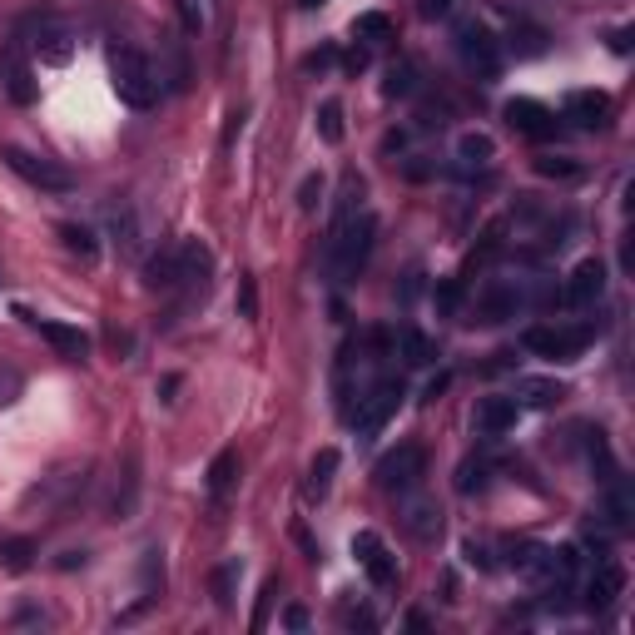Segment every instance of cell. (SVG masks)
<instances>
[{
  "mask_svg": "<svg viewBox=\"0 0 635 635\" xmlns=\"http://www.w3.org/2000/svg\"><path fill=\"white\" fill-rule=\"evenodd\" d=\"M234 487H239V452H219V457L209 462L204 492H209V502H214V507H224Z\"/></svg>",
  "mask_w": 635,
  "mask_h": 635,
  "instance_id": "7402d4cb",
  "label": "cell"
},
{
  "mask_svg": "<svg viewBox=\"0 0 635 635\" xmlns=\"http://www.w3.org/2000/svg\"><path fill=\"white\" fill-rule=\"evenodd\" d=\"M462 293H467V283H462V278L437 283V293H432V298H437V313H447V318H452V313L462 308Z\"/></svg>",
  "mask_w": 635,
  "mask_h": 635,
  "instance_id": "d590c367",
  "label": "cell"
},
{
  "mask_svg": "<svg viewBox=\"0 0 635 635\" xmlns=\"http://www.w3.org/2000/svg\"><path fill=\"white\" fill-rule=\"evenodd\" d=\"M318 134H323V144H343V105L338 100L318 105Z\"/></svg>",
  "mask_w": 635,
  "mask_h": 635,
  "instance_id": "d6a6232c",
  "label": "cell"
},
{
  "mask_svg": "<svg viewBox=\"0 0 635 635\" xmlns=\"http://www.w3.org/2000/svg\"><path fill=\"white\" fill-rule=\"evenodd\" d=\"M110 75H115V90H120V100L129 110H154L159 105V70L134 45H115L110 50Z\"/></svg>",
  "mask_w": 635,
  "mask_h": 635,
  "instance_id": "7a4b0ae2",
  "label": "cell"
},
{
  "mask_svg": "<svg viewBox=\"0 0 635 635\" xmlns=\"http://www.w3.org/2000/svg\"><path fill=\"white\" fill-rule=\"evenodd\" d=\"M487 482H492V467H487V462H462V467H457V492H462V497L487 492Z\"/></svg>",
  "mask_w": 635,
  "mask_h": 635,
  "instance_id": "1f68e13d",
  "label": "cell"
},
{
  "mask_svg": "<svg viewBox=\"0 0 635 635\" xmlns=\"http://www.w3.org/2000/svg\"><path fill=\"white\" fill-rule=\"evenodd\" d=\"M373 214H348V219H333V239H328V263H333V283H358V273L368 268L373 254Z\"/></svg>",
  "mask_w": 635,
  "mask_h": 635,
  "instance_id": "6da1fadb",
  "label": "cell"
},
{
  "mask_svg": "<svg viewBox=\"0 0 635 635\" xmlns=\"http://www.w3.org/2000/svg\"><path fill=\"white\" fill-rule=\"evenodd\" d=\"M561 397H566V387L556 378H521L511 402H516V407H531V412H551Z\"/></svg>",
  "mask_w": 635,
  "mask_h": 635,
  "instance_id": "603a6c76",
  "label": "cell"
},
{
  "mask_svg": "<svg viewBox=\"0 0 635 635\" xmlns=\"http://www.w3.org/2000/svg\"><path fill=\"white\" fill-rule=\"evenodd\" d=\"M328 65H333V50H318V55L303 60V70H328Z\"/></svg>",
  "mask_w": 635,
  "mask_h": 635,
  "instance_id": "f6af8a7d",
  "label": "cell"
},
{
  "mask_svg": "<svg viewBox=\"0 0 635 635\" xmlns=\"http://www.w3.org/2000/svg\"><path fill=\"white\" fill-rule=\"evenodd\" d=\"M273 596H278V576H268V581H263V591H258V611H254V631H263V616H268V606H273Z\"/></svg>",
  "mask_w": 635,
  "mask_h": 635,
  "instance_id": "ab89813d",
  "label": "cell"
},
{
  "mask_svg": "<svg viewBox=\"0 0 635 635\" xmlns=\"http://www.w3.org/2000/svg\"><path fill=\"white\" fill-rule=\"evenodd\" d=\"M55 234H60V244H65L70 254H80L85 263H95V258H100V244H95V234H90L85 224H60Z\"/></svg>",
  "mask_w": 635,
  "mask_h": 635,
  "instance_id": "83f0119b",
  "label": "cell"
},
{
  "mask_svg": "<svg viewBox=\"0 0 635 635\" xmlns=\"http://www.w3.org/2000/svg\"><path fill=\"white\" fill-rule=\"evenodd\" d=\"M457 159H462V169H487L492 159H497V144H492V134H462L457 139Z\"/></svg>",
  "mask_w": 635,
  "mask_h": 635,
  "instance_id": "d4e9b609",
  "label": "cell"
},
{
  "mask_svg": "<svg viewBox=\"0 0 635 635\" xmlns=\"http://www.w3.org/2000/svg\"><path fill=\"white\" fill-rule=\"evenodd\" d=\"M30 50H35L45 65H65V60L75 55V30H70L65 20H55V15H40V20H35Z\"/></svg>",
  "mask_w": 635,
  "mask_h": 635,
  "instance_id": "7c38bea8",
  "label": "cell"
},
{
  "mask_svg": "<svg viewBox=\"0 0 635 635\" xmlns=\"http://www.w3.org/2000/svg\"><path fill=\"white\" fill-rule=\"evenodd\" d=\"M397 338H402V363H407V368H427V363H437V343H432L422 328H402Z\"/></svg>",
  "mask_w": 635,
  "mask_h": 635,
  "instance_id": "484cf974",
  "label": "cell"
},
{
  "mask_svg": "<svg viewBox=\"0 0 635 635\" xmlns=\"http://www.w3.org/2000/svg\"><path fill=\"white\" fill-rule=\"evenodd\" d=\"M601 293H606V263L601 258H581L571 268V278H566V303L571 308H596Z\"/></svg>",
  "mask_w": 635,
  "mask_h": 635,
  "instance_id": "4fadbf2b",
  "label": "cell"
},
{
  "mask_svg": "<svg viewBox=\"0 0 635 635\" xmlns=\"http://www.w3.org/2000/svg\"><path fill=\"white\" fill-rule=\"evenodd\" d=\"M318 194H323V179H303V189H298V204H303V209H313V204H318Z\"/></svg>",
  "mask_w": 635,
  "mask_h": 635,
  "instance_id": "b9f144b4",
  "label": "cell"
},
{
  "mask_svg": "<svg viewBox=\"0 0 635 635\" xmlns=\"http://www.w3.org/2000/svg\"><path fill=\"white\" fill-rule=\"evenodd\" d=\"M110 234H115V249L120 258H144V219H139V209L134 204H115L110 209Z\"/></svg>",
  "mask_w": 635,
  "mask_h": 635,
  "instance_id": "ac0fdd59",
  "label": "cell"
},
{
  "mask_svg": "<svg viewBox=\"0 0 635 635\" xmlns=\"http://www.w3.org/2000/svg\"><path fill=\"white\" fill-rule=\"evenodd\" d=\"M30 561H35V541H30V536L0 541V566H5V571H25Z\"/></svg>",
  "mask_w": 635,
  "mask_h": 635,
  "instance_id": "4dcf8cb0",
  "label": "cell"
},
{
  "mask_svg": "<svg viewBox=\"0 0 635 635\" xmlns=\"http://www.w3.org/2000/svg\"><path fill=\"white\" fill-rule=\"evenodd\" d=\"M353 556H358V566L368 571L373 586H382V591L397 586V556L382 546L378 531H358V536H353Z\"/></svg>",
  "mask_w": 635,
  "mask_h": 635,
  "instance_id": "30bf717a",
  "label": "cell"
},
{
  "mask_svg": "<svg viewBox=\"0 0 635 635\" xmlns=\"http://www.w3.org/2000/svg\"><path fill=\"white\" fill-rule=\"evenodd\" d=\"M293 541H298V546H303V551H308V556H313V561H318V546H313V536H308V531H303V526H293Z\"/></svg>",
  "mask_w": 635,
  "mask_h": 635,
  "instance_id": "bcb514c9",
  "label": "cell"
},
{
  "mask_svg": "<svg viewBox=\"0 0 635 635\" xmlns=\"http://www.w3.org/2000/svg\"><path fill=\"white\" fill-rule=\"evenodd\" d=\"M402 382L397 378H378L368 392H358V407H348V417H353V427H358V437H378L382 427L392 422V412L402 407Z\"/></svg>",
  "mask_w": 635,
  "mask_h": 635,
  "instance_id": "5b68a950",
  "label": "cell"
},
{
  "mask_svg": "<svg viewBox=\"0 0 635 635\" xmlns=\"http://www.w3.org/2000/svg\"><path fill=\"white\" fill-rule=\"evenodd\" d=\"M239 308H244V318H254V313H258V293H254V278H239Z\"/></svg>",
  "mask_w": 635,
  "mask_h": 635,
  "instance_id": "60d3db41",
  "label": "cell"
},
{
  "mask_svg": "<svg viewBox=\"0 0 635 635\" xmlns=\"http://www.w3.org/2000/svg\"><path fill=\"white\" fill-rule=\"evenodd\" d=\"M174 5H179L184 30H189V35H199V30H204V5H199V0H174Z\"/></svg>",
  "mask_w": 635,
  "mask_h": 635,
  "instance_id": "74e56055",
  "label": "cell"
},
{
  "mask_svg": "<svg viewBox=\"0 0 635 635\" xmlns=\"http://www.w3.org/2000/svg\"><path fill=\"white\" fill-rule=\"evenodd\" d=\"M373 477H378L382 492L402 497V492L422 487V477H427V452H422L417 442H402V447H392L378 467H373Z\"/></svg>",
  "mask_w": 635,
  "mask_h": 635,
  "instance_id": "52a82bcc",
  "label": "cell"
},
{
  "mask_svg": "<svg viewBox=\"0 0 635 635\" xmlns=\"http://www.w3.org/2000/svg\"><path fill=\"white\" fill-rule=\"evenodd\" d=\"M144 283L159 293H179L184 288V244H164L159 254L144 258Z\"/></svg>",
  "mask_w": 635,
  "mask_h": 635,
  "instance_id": "5bb4252c",
  "label": "cell"
},
{
  "mask_svg": "<svg viewBox=\"0 0 635 635\" xmlns=\"http://www.w3.org/2000/svg\"><path fill=\"white\" fill-rule=\"evenodd\" d=\"M621 591H626V566H621V561H601L596 576L586 581V611H596V616L611 611Z\"/></svg>",
  "mask_w": 635,
  "mask_h": 635,
  "instance_id": "9a60e30c",
  "label": "cell"
},
{
  "mask_svg": "<svg viewBox=\"0 0 635 635\" xmlns=\"http://www.w3.org/2000/svg\"><path fill=\"white\" fill-rule=\"evenodd\" d=\"M412 90H417V70H412L407 60H402V65H392V70H387L382 95H387V100H402V95H412Z\"/></svg>",
  "mask_w": 635,
  "mask_h": 635,
  "instance_id": "e575fe53",
  "label": "cell"
},
{
  "mask_svg": "<svg viewBox=\"0 0 635 635\" xmlns=\"http://www.w3.org/2000/svg\"><path fill=\"white\" fill-rule=\"evenodd\" d=\"M353 40H363V45H382V40H392V20H387L382 10L358 15V20H353Z\"/></svg>",
  "mask_w": 635,
  "mask_h": 635,
  "instance_id": "f1b7e54d",
  "label": "cell"
},
{
  "mask_svg": "<svg viewBox=\"0 0 635 635\" xmlns=\"http://www.w3.org/2000/svg\"><path fill=\"white\" fill-rule=\"evenodd\" d=\"M507 125L526 139H551L556 134V115L541 100H507Z\"/></svg>",
  "mask_w": 635,
  "mask_h": 635,
  "instance_id": "e0dca14e",
  "label": "cell"
},
{
  "mask_svg": "<svg viewBox=\"0 0 635 635\" xmlns=\"http://www.w3.org/2000/svg\"><path fill=\"white\" fill-rule=\"evenodd\" d=\"M511 571L541 581V576L551 571V546H541V541H516V546H511Z\"/></svg>",
  "mask_w": 635,
  "mask_h": 635,
  "instance_id": "cb8c5ba5",
  "label": "cell"
},
{
  "mask_svg": "<svg viewBox=\"0 0 635 635\" xmlns=\"http://www.w3.org/2000/svg\"><path fill=\"white\" fill-rule=\"evenodd\" d=\"M601 333V323H581V328H526L521 333V348L536 353V358H556V363H571L591 348V338Z\"/></svg>",
  "mask_w": 635,
  "mask_h": 635,
  "instance_id": "8992f818",
  "label": "cell"
},
{
  "mask_svg": "<svg viewBox=\"0 0 635 635\" xmlns=\"http://www.w3.org/2000/svg\"><path fill=\"white\" fill-rule=\"evenodd\" d=\"M20 318H25V323H30V328H35V333H40V338H45L55 353H60V358H70V363H85V358H90V338H85L75 323L35 318V313H20Z\"/></svg>",
  "mask_w": 635,
  "mask_h": 635,
  "instance_id": "8fae6325",
  "label": "cell"
},
{
  "mask_svg": "<svg viewBox=\"0 0 635 635\" xmlns=\"http://www.w3.org/2000/svg\"><path fill=\"white\" fill-rule=\"evenodd\" d=\"M536 169H541L546 179H576V174H581V164H576V159H551V154H546V159H536Z\"/></svg>",
  "mask_w": 635,
  "mask_h": 635,
  "instance_id": "8d00e7d4",
  "label": "cell"
},
{
  "mask_svg": "<svg viewBox=\"0 0 635 635\" xmlns=\"http://www.w3.org/2000/svg\"><path fill=\"white\" fill-rule=\"evenodd\" d=\"M239 576H244V561H224L219 571H214V601L229 611L234 606V586H239Z\"/></svg>",
  "mask_w": 635,
  "mask_h": 635,
  "instance_id": "f546056e",
  "label": "cell"
},
{
  "mask_svg": "<svg viewBox=\"0 0 635 635\" xmlns=\"http://www.w3.org/2000/svg\"><path fill=\"white\" fill-rule=\"evenodd\" d=\"M298 5H303V10H318V5H323V0H298Z\"/></svg>",
  "mask_w": 635,
  "mask_h": 635,
  "instance_id": "681fc988",
  "label": "cell"
},
{
  "mask_svg": "<svg viewBox=\"0 0 635 635\" xmlns=\"http://www.w3.org/2000/svg\"><path fill=\"white\" fill-rule=\"evenodd\" d=\"M467 561H472V566H482V571H492V561H487V546H477V541H467Z\"/></svg>",
  "mask_w": 635,
  "mask_h": 635,
  "instance_id": "7bdbcfd3",
  "label": "cell"
},
{
  "mask_svg": "<svg viewBox=\"0 0 635 635\" xmlns=\"http://www.w3.org/2000/svg\"><path fill=\"white\" fill-rule=\"evenodd\" d=\"M288 631H308V611H303V606L288 611Z\"/></svg>",
  "mask_w": 635,
  "mask_h": 635,
  "instance_id": "c3c4849f",
  "label": "cell"
},
{
  "mask_svg": "<svg viewBox=\"0 0 635 635\" xmlns=\"http://www.w3.org/2000/svg\"><path fill=\"white\" fill-rule=\"evenodd\" d=\"M566 120L581 129H606L611 125V95L606 90H571L566 95Z\"/></svg>",
  "mask_w": 635,
  "mask_h": 635,
  "instance_id": "2e32d148",
  "label": "cell"
},
{
  "mask_svg": "<svg viewBox=\"0 0 635 635\" xmlns=\"http://www.w3.org/2000/svg\"><path fill=\"white\" fill-rule=\"evenodd\" d=\"M511 50L526 60V55H541L546 50V30H536V25H511Z\"/></svg>",
  "mask_w": 635,
  "mask_h": 635,
  "instance_id": "836d02e7",
  "label": "cell"
},
{
  "mask_svg": "<svg viewBox=\"0 0 635 635\" xmlns=\"http://www.w3.org/2000/svg\"><path fill=\"white\" fill-rule=\"evenodd\" d=\"M635 516V497H631V482L626 477H606V497H601V521L611 531H626Z\"/></svg>",
  "mask_w": 635,
  "mask_h": 635,
  "instance_id": "ffe728a7",
  "label": "cell"
},
{
  "mask_svg": "<svg viewBox=\"0 0 635 635\" xmlns=\"http://www.w3.org/2000/svg\"><path fill=\"white\" fill-rule=\"evenodd\" d=\"M452 40H457V55L467 60V70H477L482 80H492V75L502 70V40H497V35H492V25H482L477 15L457 20Z\"/></svg>",
  "mask_w": 635,
  "mask_h": 635,
  "instance_id": "277c9868",
  "label": "cell"
},
{
  "mask_svg": "<svg viewBox=\"0 0 635 635\" xmlns=\"http://www.w3.org/2000/svg\"><path fill=\"white\" fill-rule=\"evenodd\" d=\"M0 90H5V100H10V105H35V95H40L35 70H30V60H25V45H20V40L0 45Z\"/></svg>",
  "mask_w": 635,
  "mask_h": 635,
  "instance_id": "9c48e42d",
  "label": "cell"
},
{
  "mask_svg": "<svg viewBox=\"0 0 635 635\" xmlns=\"http://www.w3.org/2000/svg\"><path fill=\"white\" fill-rule=\"evenodd\" d=\"M422 15L437 20V15H452V0H422Z\"/></svg>",
  "mask_w": 635,
  "mask_h": 635,
  "instance_id": "ee69618b",
  "label": "cell"
},
{
  "mask_svg": "<svg viewBox=\"0 0 635 635\" xmlns=\"http://www.w3.org/2000/svg\"><path fill=\"white\" fill-rule=\"evenodd\" d=\"M333 472H338V452H333V447H323V452L313 457V467H308V497H313V502H323V497H328Z\"/></svg>",
  "mask_w": 635,
  "mask_h": 635,
  "instance_id": "4316f807",
  "label": "cell"
},
{
  "mask_svg": "<svg viewBox=\"0 0 635 635\" xmlns=\"http://www.w3.org/2000/svg\"><path fill=\"white\" fill-rule=\"evenodd\" d=\"M0 154H5V164H10L30 189H40V194H70V189H75V174H70L60 159H50V154H35V149H20V144H5Z\"/></svg>",
  "mask_w": 635,
  "mask_h": 635,
  "instance_id": "3957f363",
  "label": "cell"
},
{
  "mask_svg": "<svg viewBox=\"0 0 635 635\" xmlns=\"http://www.w3.org/2000/svg\"><path fill=\"white\" fill-rule=\"evenodd\" d=\"M397 521H402V531L417 541V546H437L442 541V507L427 497V492H402L397 497Z\"/></svg>",
  "mask_w": 635,
  "mask_h": 635,
  "instance_id": "ba28073f",
  "label": "cell"
},
{
  "mask_svg": "<svg viewBox=\"0 0 635 635\" xmlns=\"http://www.w3.org/2000/svg\"><path fill=\"white\" fill-rule=\"evenodd\" d=\"M516 402L511 397H482L477 402V412H472V427H477V437H507L511 427H516Z\"/></svg>",
  "mask_w": 635,
  "mask_h": 635,
  "instance_id": "d6986e66",
  "label": "cell"
},
{
  "mask_svg": "<svg viewBox=\"0 0 635 635\" xmlns=\"http://www.w3.org/2000/svg\"><path fill=\"white\" fill-rule=\"evenodd\" d=\"M55 566H60V571H75V566H85V551H65Z\"/></svg>",
  "mask_w": 635,
  "mask_h": 635,
  "instance_id": "7dc6e473",
  "label": "cell"
},
{
  "mask_svg": "<svg viewBox=\"0 0 635 635\" xmlns=\"http://www.w3.org/2000/svg\"><path fill=\"white\" fill-rule=\"evenodd\" d=\"M134 507H139V452L129 447L125 467H120V482H115V497H110V516L125 521V516H134Z\"/></svg>",
  "mask_w": 635,
  "mask_h": 635,
  "instance_id": "44dd1931",
  "label": "cell"
},
{
  "mask_svg": "<svg viewBox=\"0 0 635 635\" xmlns=\"http://www.w3.org/2000/svg\"><path fill=\"white\" fill-rule=\"evenodd\" d=\"M20 387H25V378H20L15 368H5V363H0V407H10V402L20 397Z\"/></svg>",
  "mask_w": 635,
  "mask_h": 635,
  "instance_id": "f35d334b",
  "label": "cell"
}]
</instances>
